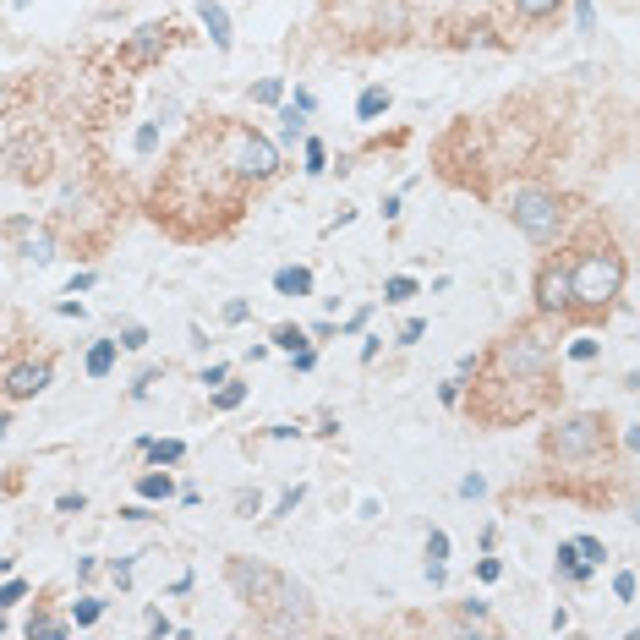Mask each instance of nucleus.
I'll return each instance as SVG.
<instances>
[{
	"label": "nucleus",
	"instance_id": "nucleus-1",
	"mask_svg": "<svg viewBox=\"0 0 640 640\" xmlns=\"http://www.w3.org/2000/svg\"><path fill=\"white\" fill-rule=\"evenodd\" d=\"M225 580L236 586V597L263 619V630H274V635H296V630H312V624H318L312 591L301 586V580H290V575H279V569L258 564V558L230 553V558H225Z\"/></svg>",
	"mask_w": 640,
	"mask_h": 640
},
{
	"label": "nucleus",
	"instance_id": "nucleus-2",
	"mask_svg": "<svg viewBox=\"0 0 640 640\" xmlns=\"http://www.w3.org/2000/svg\"><path fill=\"white\" fill-rule=\"evenodd\" d=\"M630 263L613 241H586L580 252H569V318L602 323L624 296Z\"/></svg>",
	"mask_w": 640,
	"mask_h": 640
},
{
	"label": "nucleus",
	"instance_id": "nucleus-3",
	"mask_svg": "<svg viewBox=\"0 0 640 640\" xmlns=\"http://www.w3.org/2000/svg\"><path fill=\"white\" fill-rule=\"evenodd\" d=\"M542 455L564 476H602L613 460V422L602 411L558 416L548 433H542Z\"/></svg>",
	"mask_w": 640,
	"mask_h": 640
},
{
	"label": "nucleus",
	"instance_id": "nucleus-4",
	"mask_svg": "<svg viewBox=\"0 0 640 640\" xmlns=\"http://www.w3.org/2000/svg\"><path fill=\"white\" fill-rule=\"evenodd\" d=\"M482 372H504V378H558L553 372V340L537 323H515L493 340V351L476 356Z\"/></svg>",
	"mask_w": 640,
	"mask_h": 640
},
{
	"label": "nucleus",
	"instance_id": "nucleus-5",
	"mask_svg": "<svg viewBox=\"0 0 640 640\" xmlns=\"http://www.w3.org/2000/svg\"><path fill=\"white\" fill-rule=\"evenodd\" d=\"M214 137H219V159H225V170H230L241 186H263V181L279 176V148L258 132V126H247V121H219Z\"/></svg>",
	"mask_w": 640,
	"mask_h": 640
},
{
	"label": "nucleus",
	"instance_id": "nucleus-6",
	"mask_svg": "<svg viewBox=\"0 0 640 640\" xmlns=\"http://www.w3.org/2000/svg\"><path fill=\"white\" fill-rule=\"evenodd\" d=\"M504 214L515 219V230H520L526 241H537V247H553V241L564 236L569 208H564V197H558L553 186L526 181V186H515V192L504 197Z\"/></svg>",
	"mask_w": 640,
	"mask_h": 640
},
{
	"label": "nucleus",
	"instance_id": "nucleus-7",
	"mask_svg": "<svg viewBox=\"0 0 640 640\" xmlns=\"http://www.w3.org/2000/svg\"><path fill=\"white\" fill-rule=\"evenodd\" d=\"M537 312L542 318H569V263L548 258L537 269Z\"/></svg>",
	"mask_w": 640,
	"mask_h": 640
},
{
	"label": "nucleus",
	"instance_id": "nucleus-8",
	"mask_svg": "<svg viewBox=\"0 0 640 640\" xmlns=\"http://www.w3.org/2000/svg\"><path fill=\"white\" fill-rule=\"evenodd\" d=\"M170 44H176V28H170V22H148V28H137L132 39L121 44V66H132V72L137 66H154Z\"/></svg>",
	"mask_w": 640,
	"mask_h": 640
},
{
	"label": "nucleus",
	"instance_id": "nucleus-9",
	"mask_svg": "<svg viewBox=\"0 0 640 640\" xmlns=\"http://www.w3.org/2000/svg\"><path fill=\"white\" fill-rule=\"evenodd\" d=\"M50 378H55V367L44 362V356H39V362H17L6 372V394H11V400H33V394L50 389Z\"/></svg>",
	"mask_w": 640,
	"mask_h": 640
},
{
	"label": "nucleus",
	"instance_id": "nucleus-10",
	"mask_svg": "<svg viewBox=\"0 0 640 640\" xmlns=\"http://www.w3.org/2000/svg\"><path fill=\"white\" fill-rule=\"evenodd\" d=\"M197 17H203V28H208V39H214V50L219 55H230V11L219 6V0H197Z\"/></svg>",
	"mask_w": 640,
	"mask_h": 640
},
{
	"label": "nucleus",
	"instance_id": "nucleus-11",
	"mask_svg": "<svg viewBox=\"0 0 640 640\" xmlns=\"http://www.w3.org/2000/svg\"><path fill=\"white\" fill-rule=\"evenodd\" d=\"M558 575H564L569 586H586V580L597 575V569H591L586 558H580V548H575V542H558Z\"/></svg>",
	"mask_w": 640,
	"mask_h": 640
},
{
	"label": "nucleus",
	"instance_id": "nucleus-12",
	"mask_svg": "<svg viewBox=\"0 0 640 640\" xmlns=\"http://www.w3.org/2000/svg\"><path fill=\"white\" fill-rule=\"evenodd\" d=\"M274 290L279 296H312V269L307 263H285V269L274 274Z\"/></svg>",
	"mask_w": 640,
	"mask_h": 640
},
{
	"label": "nucleus",
	"instance_id": "nucleus-13",
	"mask_svg": "<svg viewBox=\"0 0 640 640\" xmlns=\"http://www.w3.org/2000/svg\"><path fill=\"white\" fill-rule=\"evenodd\" d=\"M137 498H148V504L176 498V476H170V471H143V476H137Z\"/></svg>",
	"mask_w": 640,
	"mask_h": 640
},
{
	"label": "nucleus",
	"instance_id": "nucleus-14",
	"mask_svg": "<svg viewBox=\"0 0 640 640\" xmlns=\"http://www.w3.org/2000/svg\"><path fill=\"white\" fill-rule=\"evenodd\" d=\"M389 104H394L389 88H383V83H367L362 99H356V121H378V115H389Z\"/></svg>",
	"mask_w": 640,
	"mask_h": 640
},
{
	"label": "nucleus",
	"instance_id": "nucleus-15",
	"mask_svg": "<svg viewBox=\"0 0 640 640\" xmlns=\"http://www.w3.org/2000/svg\"><path fill=\"white\" fill-rule=\"evenodd\" d=\"M17 236H22L17 252H22L28 263H50V258H55V236H50V230H28V225H22Z\"/></svg>",
	"mask_w": 640,
	"mask_h": 640
},
{
	"label": "nucleus",
	"instance_id": "nucleus-16",
	"mask_svg": "<svg viewBox=\"0 0 640 640\" xmlns=\"http://www.w3.org/2000/svg\"><path fill=\"white\" fill-rule=\"evenodd\" d=\"M564 6H569V0H515L520 22H553Z\"/></svg>",
	"mask_w": 640,
	"mask_h": 640
},
{
	"label": "nucleus",
	"instance_id": "nucleus-17",
	"mask_svg": "<svg viewBox=\"0 0 640 640\" xmlns=\"http://www.w3.org/2000/svg\"><path fill=\"white\" fill-rule=\"evenodd\" d=\"M115 356H121V345H115V340H99V345L88 351V378H110Z\"/></svg>",
	"mask_w": 640,
	"mask_h": 640
},
{
	"label": "nucleus",
	"instance_id": "nucleus-18",
	"mask_svg": "<svg viewBox=\"0 0 640 640\" xmlns=\"http://www.w3.org/2000/svg\"><path fill=\"white\" fill-rule=\"evenodd\" d=\"M143 455L154 460V465H181L186 460V444H181V438H159V444H143Z\"/></svg>",
	"mask_w": 640,
	"mask_h": 640
},
{
	"label": "nucleus",
	"instance_id": "nucleus-19",
	"mask_svg": "<svg viewBox=\"0 0 640 640\" xmlns=\"http://www.w3.org/2000/svg\"><path fill=\"white\" fill-rule=\"evenodd\" d=\"M104 619V597H77L72 602V630H88V624Z\"/></svg>",
	"mask_w": 640,
	"mask_h": 640
},
{
	"label": "nucleus",
	"instance_id": "nucleus-20",
	"mask_svg": "<svg viewBox=\"0 0 640 640\" xmlns=\"http://www.w3.org/2000/svg\"><path fill=\"white\" fill-rule=\"evenodd\" d=\"M301 345H307V329H301V323H279L269 334V351H301Z\"/></svg>",
	"mask_w": 640,
	"mask_h": 640
},
{
	"label": "nucleus",
	"instance_id": "nucleus-21",
	"mask_svg": "<svg viewBox=\"0 0 640 640\" xmlns=\"http://www.w3.org/2000/svg\"><path fill=\"white\" fill-rule=\"evenodd\" d=\"M411 296H416V279H411V274H394V279H383V301H389V307H405Z\"/></svg>",
	"mask_w": 640,
	"mask_h": 640
},
{
	"label": "nucleus",
	"instance_id": "nucleus-22",
	"mask_svg": "<svg viewBox=\"0 0 640 640\" xmlns=\"http://www.w3.org/2000/svg\"><path fill=\"white\" fill-rule=\"evenodd\" d=\"M241 400H247V383H236V378H225L214 389V411H236Z\"/></svg>",
	"mask_w": 640,
	"mask_h": 640
},
{
	"label": "nucleus",
	"instance_id": "nucleus-23",
	"mask_svg": "<svg viewBox=\"0 0 640 640\" xmlns=\"http://www.w3.org/2000/svg\"><path fill=\"white\" fill-rule=\"evenodd\" d=\"M33 635H72V619H50V613H33L28 619V640Z\"/></svg>",
	"mask_w": 640,
	"mask_h": 640
},
{
	"label": "nucleus",
	"instance_id": "nucleus-24",
	"mask_svg": "<svg viewBox=\"0 0 640 640\" xmlns=\"http://www.w3.org/2000/svg\"><path fill=\"white\" fill-rule=\"evenodd\" d=\"M301 154H307V176H323V170H329V148H323L318 137H301Z\"/></svg>",
	"mask_w": 640,
	"mask_h": 640
},
{
	"label": "nucleus",
	"instance_id": "nucleus-25",
	"mask_svg": "<svg viewBox=\"0 0 640 640\" xmlns=\"http://www.w3.org/2000/svg\"><path fill=\"white\" fill-rule=\"evenodd\" d=\"M279 121H285V143H296V137H307V115H301L296 104H285V110H279Z\"/></svg>",
	"mask_w": 640,
	"mask_h": 640
},
{
	"label": "nucleus",
	"instance_id": "nucleus-26",
	"mask_svg": "<svg viewBox=\"0 0 640 640\" xmlns=\"http://www.w3.org/2000/svg\"><path fill=\"white\" fill-rule=\"evenodd\" d=\"M115 345H121V351H143V345H148V329H143V323H126V329L115 334Z\"/></svg>",
	"mask_w": 640,
	"mask_h": 640
},
{
	"label": "nucleus",
	"instance_id": "nucleus-27",
	"mask_svg": "<svg viewBox=\"0 0 640 640\" xmlns=\"http://www.w3.org/2000/svg\"><path fill=\"white\" fill-rule=\"evenodd\" d=\"M258 509H263V493H258V487H241V493H236V515L252 520Z\"/></svg>",
	"mask_w": 640,
	"mask_h": 640
},
{
	"label": "nucleus",
	"instance_id": "nucleus-28",
	"mask_svg": "<svg viewBox=\"0 0 640 640\" xmlns=\"http://www.w3.org/2000/svg\"><path fill=\"white\" fill-rule=\"evenodd\" d=\"M252 99H258V104H279V99H285V83H279V77H263V83L252 88Z\"/></svg>",
	"mask_w": 640,
	"mask_h": 640
},
{
	"label": "nucleus",
	"instance_id": "nucleus-29",
	"mask_svg": "<svg viewBox=\"0 0 640 640\" xmlns=\"http://www.w3.org/2000/svg\"><path fill=\"white\" fill-rule=\"evenodd\" d=\"M132 148H137V154H154V148H159V126L143 121V126H137V137H132Z\"/></svg>",
	"mask_w": 640,
	"mask_h": 640
},
{
	"label": "nucleus",
	"instance_id": "nucleus-30",
	"mask_svg": "<svg viewBox=\"0 0 640 640\" xmlns=\"http://www.w3.org/2000/svg\"><path fill=\"white\" fill-rule=\"evenodd\" d=\"M460 624H476V630H493V619H487V602H465V608H460Z\"/></svg>",
	"mask_w": 640,
	"mask_h": 640
},
{
	"label": "nucleus",
	"instance_id": "nucleus-31",
	"mask_svg": "<svg viewBox=\"0 0 640 640\" xmlns=\"http://www.w3.org/2000/svg\"><path fill=\"white\" fill-rule=\"evenodd\" d=\"M219 318H225V323H247V318H252V301H241V296H230V301H225V307H219Z\"/></svg>",
	"mask_w": 640,
	"mask_h": 640
},
{
	"label": "nucleus",
	"instance_id": "nucleus-32",
	"mask_svg": "<svg viewBox=\"0 0 640 640\" xmlns=\"http://www.w3.org/2000/svg\"><path fill=\"white\" fill-rule=\"evenodd\" d=\"M575 548H580V558H586V564H591V569H597V564H602V558H608V548H602V542H597V537H575Z\"/></svg>",
	"mask_w": 640,
	"mask_h": 640
},
{
	"label": "nucleus",
	"instance_id": "nucleus-33",
	"mask_svg": "<svg viewBox=\"0 0 640 640\" xmlns=\"http://www.w3.org/2000/svg\"><path fill=\"white\" fill-rule=\"evenodd\" d=\"M449 558V537L444 531H427V564H444Z\"/></svg>",
	"mask_w": 640,
	"mask_h": 640
},
{
	"label": "nucleus",
	"instance_id": "nucleus-34",
	"mask_svg": "<svg viewBox=\"0 0 640 640\" xmlns=\"http://www.w3.org/2000/svg\"><path fill=\"white\" fill-rule=\"evenodd\" d=\"M296 504H301V487H285V493H279V504H274V515H269V520H285V515H296Z\"/></svg>",
	"mask_w": 640,
	"mask_h": 640
},
{
	"label": "nucleus",
	"instance_id": "nucleus-35",
	"mask_svg": "<svg viewBox=\"0 0 640 640\" xmlns=\"http://www.w3.org/2000/svg\"><path fill=\"white\" fill-rule=\"evenodd\" d=\"M613 597L635 602V569H619V575H613Z\"/></svg>",
	"mask_w": 640,
	"mask_h": 640
},
{
	"label": "nucleus",
	"instance_id": "nucleus-36",
	"mask_svg": "<svg viewBox=\"0 0 640 640\" xmlns=\"http://www.w3.org/2000/svg\"><path fill=\"white\" fill-rule=\"evenodd\" d=\"M22 597H28V586H22V580H6V586H0V613H6V608H17Z\"/></svg>",
	"mask_w": 640,
	"mask_h": 640
},
{
	"label": "nucleus",
	"instance_id": "nucleus-37",
	"mask_svg": "<svg viewBox=\"0 0 640 640\" xmlns=\"http://www.w3.org/2000/svg\"><path fill=\"white\" fill-rule=\"evenodd\" d=\"M438 400H444V405H460V400H465V378H444V383H438Z\"/></svg>",
	"mask_w": 640,
	"mask_h": 640
},
{
	"label": "nucleus",
	"instance_id": "nucleus-38",
	"mask_svg": "<svg viewBox=\"0 0 640 640\" xmlns=\"http://www.w3.org/2000/svg\"><path fill=\"white\" fill-rule=\"evenodd\" d=\"M290 367H296V372H312V367H318V351H312V340L301 345V351H290Z\"/></svg>",
	"mask_w": 640,
	"mask_h": 640
},
{
	"label": "nucleus",
	"instance_id": "nucleus-39",
	"mask_svg": "<svg viewBox=\"0 0 640 640\" xmlns=\"http://www.w3.org/2000/svg\"><path fill=\"white\" fill-rule=\"evenodd\" d=\"M597 351H602V340H575L569 345V362H591Z\"/></svg>",
	"mask_w": 640,
	"mask_h": 640
},
{
	"label": "nucleus",
	"instance_id": "nucleus-40",
	"mask_svg": "<svg viewBox=\"0 0 640 640\" xmlns=\"http://www.w3.org/2000/svg\"><path fill=\"white\" fill-rule=\"evenodd\" d=\"M482 493H487V476H476V471L460 476V498H482Z\"/></svg>",
	"mask_w": 640,
	"mask_h": 640
},
{
	"label": "nucleus",
	"instance_id": "nucleus-41",
	"mask_svg": "<svg viewBox=\"0 0 640 640\" xmlns=\"http://www.w3.org/2000/svg\"><path fill=\"white\" fill-rule=\"evenodd\" d=\"M225 378H230V367H225V362H214V367H203V378H197V383H203V389H219Z\"/></svg>",
	"mask_w": 640,
	"mask_h": 640
},
{
	"label": "nucleus",
	"instance_id": "nucleus-42",
	"mask_svg": "<svg viewBox=\"0 0 640 640\" xmlns=\"http://www.w3.org/2000/svg\"><path fill=\"white\" fill-rule=\"evenodd\" d=\"M110 575L115 586H132V558H110Z\"/></svg>",
	"mask_w": 640,
	"mask_h": 640
},
{
	"label": "nucleus",
	"instance_id": "nucleus-43",
	"mask_svg": "<svg viewBox=\"0 0 640 640\" xmlns=\"http://www.w3.org/2000/svg\"><path fill=\"white\" fill-rule=\"evenodd\" d=\"M159 378H165V372H143V378L132 383V400H148V389H154Z\"/></svg>",
	"mask_w": 640,
	"mask_h": 640
},
{
	"label": "nucleus",
	"instance_id": "nucleus-44",
	"mask_svg": "<svg viewBox=\"0 0 640 640\" xmlns=\"http://www.w3.org/2000/svg\"><path fill=\"white\" fill-rule=\"evenodd\" d=\"M422 334H427V323H422V318H411V323H405V329H400V345H416V340H422Z\"/></svg>",
	"mask_w": 640,
	"mask_h": 640
},
{
	"label": "nucleus",
	"instance_id": "nucleus-45",
	"mask_svg": "<svg viewBox=\"0 0 640 640\" xmlns=\"http://www.w3.org/2000/svg\"><path fill=\"white\" fill-rule=\"evenodd\" d=\"M83 509H88L83 493H66V498H61V515H83Z\"/></svg>",
	"mask_w": 640,
	"mask_h": 640
},
{
	"label": "nucleus",
	"instance_id": "nucleus-46",
	"mask_svg": "<svg viewBox=\"0 0 640 640\" xmlns=\"http://www.w3.org/2000/svg\"><path fill=\"white\" fill-rule=\"evenodd\" d=\"M148 635H159V640H165V635H176V624H170V619H159V613H148Z\"/></svg>",
	"mask_w": 640,
	"mask_h": 640
},
{
	"label": "nucleus",
	"instance_id": "nucleus-47",
	"mask_svg": "<svg viewBox=\"0 0 640 640\" xmlns=\"http://www.w3.org/2000/svg\"><path fill=\"white\" fill-rule=\"evenodd\" d=\"M575 22H580V33H591V22H597L591 17V0H575Z\"/></svg>",
	"mask_w": 640,
	"mask_h": 640
},
{
	"label": "nucleus",
	"instance_id": "nucleus-48",
	"mask_svg": "<svg viewBox=\"0 0 640 640\" xmlns=\"http://www.w3.org/2000/svg\"><path fill=\"white\" fill-rule=\"evenodd\" d=\"M476 575H482V580H498V575H504V564H498V558H482V564H476Z\"/></svg>",
	"mask_w": 640,
	"mask_h": 640
},
{
	"label": "nucleus",
	"instance_id": "nucleus-49",
	"mask_svg": "<svg viewBox=\"0 0 640 640\" xmlns=\"http://www.w3.org/2000/svg\"><path fill=\"white\" fill-rule=\"evenodd\" d=\"M367 318H372V307H362V312H351V323H345V334H362V329H367Z\"/></svg>",
	"mask_w": 640,
	"mask_h": 640
},
{
	"label": "nucleus",
	"instance_id": "nucleus-50",
	"mask_svg": "<svg viewBox=\"0 0 640 640\" xmlns=\"http://www.w3.org/2000/svg\"><path fill=\"white\" fill-rule=\"evenodd\" d=\"M93 279H99V274H93V269H83V274H72V296H77V290H93Z\"/></svg>",
	"mask_w": 640,
	"mask_h": 640
},
{
	"label": "nucleus",
	"instance_id": "nucleus-51",
	"mask_svg": "<svg viewBox=\"0 0 640 640\" xmlns=\"http://www.w3.org/2000/svg\"><path fill=\"white\" fill-rule=\"evenodd\" d=\"M6 427H11V416H6V411H0V438H6Z\"/></svg>",
	"mask_w": 640,
	"mask_h": 640
},
{
	"label": "nucleus",
	"instance_id": "nucleus-52",
	"mask_svg": "<svg viewBox=\"0 0 640 640\" xmlns=\"http://www.w3.org/2000/svg\"><path fill=\"white\" fill-rule=\"evenodd\" d=\"M394 6H400V0H394Z\"/></svg>",
	"mask_w": 640,
	"mask_h": 640
}]
</instances>
